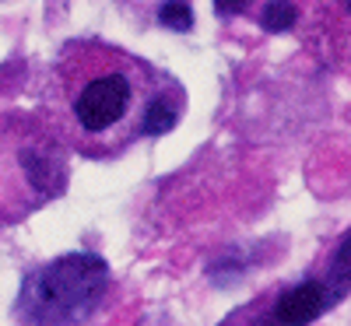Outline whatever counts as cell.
<instances>
[{"mask_svg":"<svg viewBox=\"0 0 351 326\" xmlns=\"http://www.w3.org/2000/svg\"><path fill=\"white\" fill-rule=\"evenodd\" d=\"M169 84L144 60L102 39L67 42L49 77V109L84 158H112L144 137V116Z\"/></svg>","mask_w":351,"mask_h":326,"instance_id":"6da1fadb","label":"cell"},{"mask_svg":"<svg viewBox=\"0 0 351 326\" xmlns=\"http://www.w3.org/2000/svg\"><path fill=\"white\" fill-rule=\"evenodd\" d=\"M112 288L109 263L99 253H67L28 274L18 291V316L25 326H84Z\"/></svg>","mask_w":351,"mask_h":326,"instance_id":"7a4b0ae2","label":"cell"},{"mask_svg":"<svg viewBox=\"0 0 351 326\" xmlns=\"http://www.w3.org/2000/svg\"><path fill=\"white\" fill-rule=\"evenodd\" d=\"M344 299H348V231L341 235L327 274L306 277L291 284L288 291L274 294V302L260 312L256 326H309Z\"/></svg>","mask_w":351,"mask_h":326,"instance_id":"3957f363","label":"cell"},{"mask_svg":"<svg viewBox=\"0 0 351 326\" xmlns=\"http://www.w3.org/2000/svg\"><path fill=\"white\" fill-rule=\"evenodd\" d=\"M256 21H260L263 32L281 36V32H288V28H295V21H299V4H295V0H263Z\"/></svg>","mask_w":351,"mask_h":326,"instance_id":"277c9868","label":"cell"},{"mask_svg":"<svg viewBox=\"0 0 351 326\" xmlns=\"http://www.w3.org/2000/svg\"><path fill=\"white\" fill-rule=\"evenodd\" d=\"M158 21L165 28H172V32H190V28H193V8H190V0H165V4L158 8Z\"/></svg>","mask_w":351,"mask_h":326,"instance_id":"5b68a950","label":"cell"},{"mask_svg":"<svg viewBox=\"0 0 351 326\" xmlns=\"http://www.w3.org/2000/svg\"><path fill=\"white\" fill-rule=\"evenodd\" d=\"M250 4H253V0H215V11H218L221 18H228V14L236 18V14H243Z\"/></svg>","mask_w":351,"mask_h":326,"instance_id":"8992f818","label":"cell"}]
</instances>
